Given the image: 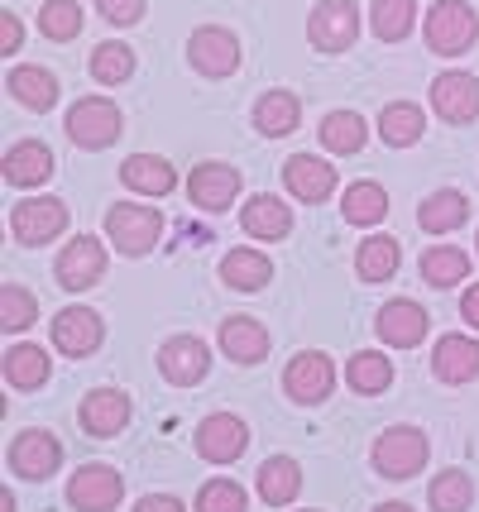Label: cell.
<instances>
[{"label":"cell","instance_id":"48","mask_svg":"<svg viewBox=\"0 0 479 512\" xmlns=\"http://www.w3.org/2000/svg\"><path fill=\"white\" fill-rule=\"evenodd\" d=\"M374 512H412L408 503H384V508H374Z\"/></svg>","mask_w":479,"mask_h":512},{"label":"cell","instance_id":"34","mask_svg":"<svg viewBox=\"0 0 479 512\" xmlns=\"http://www.w3.org/2000/svg\"><path fill=\"white\" fill-rule=\"evenodd\" d=\"M369 24H374V34H379L384 44H398V39H408L412 24H417V5H412V0H374Z\"/></svg>","mask_w":479,"mask_h":512},{"label":"cell","instance_id":"8","mask_svg":"<svg viewBox=\"0 0 479 512\" xmlns=\"http://www.w3.org/2000/svg\"><path fill=\"white\" fill-rule=\"evenodd\" d=\"M250 446V426L240 422V417H230V412H216V417H206L197 426V455L211 460V465H230V460H240Z\"/></svg>","mask_w":479,"mask_h":512},{"label":"cell","instance_id":"28","mask_svg":"<svg viewBox=\"0 0 479 512\" xmlns=\"http://www.w3.org/2000/svg\"><path fill=\"white\" fill-rule=\"evenodd\" d=\"M221 278H226L235 292H259L274 278V264H269L259 249H230L226 259H221Z\"/></svg>","mask_w":479,"mask_h":512},{"label":"cell","instance_id":"41","mask_svg":"<svg viewBox=\"0 0 479 512\" xmlns=\"http://www.w3.org/2000/svg\"><path fill=\"white\" fill-rule=\"evenodd\" d=\"M135 72V53L125 44H101L92 53V77L96 82H106V87H115V82H125Z\"/></svg>","mask_w":479,"mask_h":512},{"label":"cell","instance_id":"20","mask_svg":"<svg viewBox=\"0 0 479 512\" xmlns=\"http://www.w3.org/2000/svg\"><path fill=\"white\" fill-rule=\"evenodd\" d=\"M432 369L441 383L479 379V340H470V335H446V340H436Z\"/></svg>","mask_w":479,"mask_h":512},{"label":"cell","instance_id":"11","mask_svg":"<svg viewBox=\"0 0 479 512\" xmlns=\"http://www.w3.org/2000/svg\"><path fill=\"white\" fill-rule=\"evenodd\" d=\"M101 273H106V249H101V240H92V235H77V240L58 254V283L68 292L96 288Z\"/></svg>","mask_w":479,"mask_h":512},{"label":"cell","instance_id":"31","mask_svg":"<svg viewBox=\"0 0 479 512\" xmlns=\"http://www.w3.org/2000/svg\"><path fill=\"white\" fill-rule=\"evenodd\" d=\"M398 240H388V235H369V240H360V259H355V268H360V278L365 283H388L393 273H398Z\"/></svg>","mask_w":479,"mask_h":512},{"label":"cell","instance_id":"19","mask_svg":"<svg viewBox=\"0 0 479 512\" xmlns=\"http://www.w3.org/2000/svg\"><path fill=\"white\" fill-rule=\"evenodd\" d=\"M125 422H130V398H125L120 388H96V393H87V402H82V426H87L92 436L111 441V436L125 431Z\"/></svg>","mask_w":479,"mask_h":512},{"label":"cell","instance_id":"1","mask_svg":"<svg viewBox=\"0 0 479 512\" xmlns=\"http://www.w3.org/2000/svg\"><path fill=\"white\" fill-rule=\"evenodd\" d=\"M106 235L120 254H149L163 240V216L154 206H130V201H115L106 211Z\"/></svg>","mask_w":479,"mask_h":512},{"label":"cell","instance_id":"27","mask_svg":"<svg viewBox=\"0 0 479 512\" xmlns=\"http://www.w3.org/2000/svg\"><path fill=\"white\" fill-rule=\"evenodd\" d=\"M465 221H470V201L460 197V192H432V197L422 201V211H417V225L427 235H451Z\"/></svg>","mask_w":479,"mask_h":512},{"label":"cell","instance_id":"12","mask_svg":"<svg viewBox=\"0 0 479 512\" xmlns=\"http://www.w3.org/2000/svg\"><path fill=\"white\" fill-rule=\"evenodd\" d=\"M159 369H163V379L168 383L192 388V383L206 379V369H211V350H206V340H197V335H173V340L159 350Z\"/></svg>","mask_w":479,"mask_h":512},{"label":"cell","instance_id":"16","mask_svg":"<svg viewBox=\"0 0 479 512\" xmlns=\"http://www.w3.org/2000/svg\"><path fill=\"white\" fill-rule=\"evenodd\" d=\"M101 335H106V326H101V316L92 307H68V312L53 316V345L72 359L92 355L96 345H101Z\"/></svg>","mask_w":479,"mask_h":512},{"label":"cell","instance_id":"33","mask_svg":"<svg viewBox=\"0 0 479 512\" xmlns=\"http://www.w3.org/2000/svg\"><path fill=\"white\" fill-rule=\"evenodd\" d=\"M465 273H470V254L456 245H436L422 254V278H427L432 288H456Z\"/></svg>","mask_w":479,"mask_h":512},{"label":"cell","instance_id":"22","mask_svg":"<svg viewBox=\"0 0 479 512\" xmlns=\"http://www.w3.org/2000/svg\"><path fill=\"white\" fill-rule=\"evenodd\" d=\"M240 225H245V235H254V240H283L293 230V211L278 197L259 192V197H250L240 206Z\"/></svg>","mask_w":479,"mask_h":512},{"label":"cell","instance_id":"44","mask_svg":"<svg viewBox=\"0 0 479 512\" xmlns=\"http://www.w3.org/2000/svg\"><path fill=\"white\" fill-rule=\"evenodd\" d=\"M135 512H187L183 498H173V493H149V498H139Z\"/></svg>","mask_w":479,"mask_h":512},{"label":"cell","instance_id":"47","mask_svg":"<svg viewBox=\"0 0 479 512\" xmlns=\"http://www.w3.org/2000/svg\"><path fill=\"white\" fill-rule=\"evenodd\" d=\"M0 512H15V493H10V489L0 493Z\"/></svg>","mask_w":479,"mask_h":512},{"label":"cell","instance_id":"24","mask_svg":"<svg viewBox=\"0 0 479 512\" xmlns=\"http://www.w3.org/2000/svg\"><path fill=\"white\" fill-rule=\"evenodd\" d=\"M120 178H125L130 192H144V197H168L178 187V173L168 168V158H154V154H130L125 168H120Z\"/></svg>","mask_w":479,"mask_h":512},{"label":"cell","instance_id":"2","mask_svg":"<svg viewBox=\"0 0 479 512\" xmlns=\"http://www.w3.org/2000/svg\"><path fill=\"white\" fill-rule=\"evenodd\" d=\"M479 39V20L465 0H436L432 15H427V44L441 58H456Z\"/></svg>","mask_w":479,"mask_h":512},{"label":"cell","instance_id":"9","mask_svg":"<svg viewBox=\"0 0 479 512\" xmlns=\"http://www.w3.org/2000/svg\"><path fill=\"white\" fill-rule=\"evenodd\" d=\"M283 388H288V398H297V402H326L331 388H336V364L321 355V350H302V355L288 364Z\"/></svg>","mask_w":479,"mask_h":512},{"label":"cell","instance_id":"14","mask_svg":"<svg viewBox=\"0 0 479 512\" xmlns=\"http://www.w3.org/2000/svg\"><path fill=\"white\" fill-rule=\"evenodd\" d=\"M427 326H432V316L422 312L417 302H408V297L388 302L384 312H379V321H374L379 340H384V345H393V350H412V345H422Z\"/></svg>","mask_w":479,"mask_h":512},{"label":"cell","instance_id":"40","mask_svg":"<svg viewBox=\"0 0 479 512\" xmlns=\"http://www.w3.org/2000/svg\"><path fill=\"white\" fill-rule=\"evenodd\" d=\"M34 321H39V302H34L20 283L0 288V326H5V331H24V326H34Z\"/></svg>","mask_w":479,"mask_h":512},{"label":"cell","instance_id":"37","mask_svg":"<svg viewBox=\"0 0 479 512\" xmlns=\"http://www.w3.org/2000/svg\"><path fill=\"white\" fill-rule=\"evenodd\" d=\"M345 379H350V388H355V393H384L388 383H393V364H388L379 350H360V355L350 359Z\"/></svg>","mask_w":479,"mask_h":512},{"label":"cell","instance_id":"46","mask_svg":"<svg viewBox=\"0 0 479 512\" xmlns=\"http://www.w3.org/2000/svg\"><path fill=\"white\" fill-rule=\"evenodd\" d=\"M460 312H465V321L470 326H479V283L470 292H465V302H460Z\"/></svg>","mask_w":479,"mask_h":512},{"label":"cell","instance_id":"6","mask_svg":"<svg viewBox=\"0 0 479 512\" xmlns=\"http://www.w3.org/2000/svg\"><path fill=\"white\" fill-rule=\"evenodd\" d=\"M307 34H312V44H317L321 53H345V48L355 44V34H360L355 0H321L317 10H312Z\"/></svg>","mask_w":479,"mask_h":512},{"label":"cell","instance_id":"36","mask_svg":"<svg viewBox=\"0 0 479 512\" xmlns=\"http://www.w3.org/2000/svg\"><path fill=\"white\" fill-rule=\"evenodd\" d=\"M321 144L331 154H360L365 149V120L355 111H331L321 120Z\"/></svg>","mask_w":479,"mask_h":512},{"label":"cell","instance_id":"7","mask_svg":"<svg viewBox=\"0 0 479 512\" xmlns=\"http://www.w3.org/2000/svg\"><path fill=\"white\" fill-rule=\"evenodd\" d=\"M125 498V479L111 465H82L68 479V503L77 512H111Z\"/></svg>","mask_w":479,"mask_h":512},{"label":"cell","instance_id":"10","mask_svg":"<svg viewBox=\"0 0 479 512\" xmlns=\"http://www.w3.org/2000/svg\"><path fill=\"white\" fill-rule=\"evenodd\" d=\"M187 58L197 72L206 77H230L235 67H240V44H235V34L221 29V24H206L192 34V44H187Z\"/></svg>","mask_w":479,"mask_h":512},{"label":"cell","instance_id":"25","mask_svg":"<svg viewBox=\"0 0 479 512\" xmlns=\"http://www.w3.org/2000/svg\"><path fill=\"white\" fill-rule=\"evenodd\" d=\"M297 115H302V101L293 91H264L254 101V130L269 134V139H283V134L297 130Z\"/></svg>","mask_w":479,"mask_h":512},{"label":"cell","instance_id":"4","mask_svg":"<svg viewBox=\"0 0 479 512\" xmlns=\"http://www.w3.org/2000/svg\"><path fill=\"white\" fill-rule=\"evenodd\" d=\"M120 111H115L111 101H101V96H82L77 106L68 111V139L77 149H106L120 139Z\"/></svg>","mask_w":479,"mask_h":512},{"label":"cell","instance_id":"29","mask_svg":"<svg viewBox=\"0 0 479 512\" xmlns=\"http://www.w3.org/2000/svg\"><path fill=\"white\" fill-rule=\"evenodd\" d=\"M10 91H15V101L29 106V111H48V106L58 101V77H53L48 67H15V72H10Z\"/></svg>","mask_w":479,"mask_h":512},{"label":"cell","instance_id":"17","mask_svg":"<svg viewBox=\"0 0 479 512\" xmlns=\"http://www.w3.org/2000/svg\"><path fill=\"white\" fill-rule=\"evenodd\" d=\"M63 460V446L48 436V431H20L15 446H10V469L20 479H48Z\"/></svg>","mask_w":479,"mask_h":512},{"label":"cell","instance_id":"43","mask_svg":"<svg viewBox=\"0 0 479 512\" xmlns=\"http://www.w3.org/2000/svg\"><path fill=\"white\" fill-rule=\"evenodd\" d=\"M96 10L111 24H135L144 15V0H96Z\"/></svg>","mask_w":479,"mask_h":512},{"label":"cell","instance_id":"39","mask_svg":"<svg viewBox=\"0 0 479 512\" xmlns=\"http://www.w3.org/2000/svg\"><path fill=\"white\" fill-rule=\"evenodd\" d=\"M39 29H44L48 39H58V44H68L82 34V5L77 0H48L44 10H39Z\"/></svg>","mask_w":479,"mask_h":512},{"label":"cell","instance_id":"38","mask_svg":"<svg viewBox=\"0 0 479 512\" xmlns=\"http://www.w3.org/2000/svg\"><path fill=\"white\" fill-rule=\"evenodd\" d=\"M470 503H475V484H470V474H460V469L436 474V484H432V512H465Z\"/></svg>","mask_w":479,"mask_h":512},{"label":"cell","instance_id":"35","mask_svg":"<svg viewBox=\"0 0 479 512\" xmlns=\"http://www.w3.org/2000/svg\"><path fill=\"white\" fill-rule=\"evenodd\" d=\"M5 379H10V388H39V383H48V355L39 345H10L5 350Z\"/></svg>","mask_w":479,"mask_h":512},{"label":"cell","instance_id":"5","mask_svg":"<svg viewBox=\"0 0 479 512\" xmlns=\"http://www.w3.org/2000/svg\"><path fill=\"white\" fill-rule=\"evenodd\" d=\"M63 225H68V206L58 197H29L10 211V230L20 245H48L63 235Z\"/></svg>","mask_w":479,"mask_h":512},{"label":"cell","instance_id":"42","mask_svg":"<svg viewBox=\"0 0 479 512\" xmlns=\"http://www.w3.org/2000/svg\"><path fill=\"white\" fill-rule=\"evenodd\" d=\"M250 498L235 479H211L202 493H197V512H245Z\"/></svg>","mask_w":479,"mask_h":512},{"label":"cell","instance_id":"21","mask_svg":"<svg viewBox=\"0 0 479 512\" xmlns=\"http://www.w3.org/2000/svg\"><path fill=\"white\" fill-rule=\"evenodd\" d=\"M5 182L10 187H39V182L53 178V149L48 144H39V139H24V144H15L10 154H5Z\"/></svg>","mask_w":479,"mask_h":512},{"label":"cell","instance_id":"45","mask_svg":"<svg viewBox=\"0 0 479 512\" xmlns=\"http://www.w3.org/2000/svg\"><path fill=\"white\" fill-rule=\"evenodd\" d=\"M0 48H5V53L20 48V20H15V15H0Z\"/></svg>","mask_w":479,"mask_h":512},{"label":"cell","instance_id":"18","mask_svg":"<svg viewBox=\"0 0 479 512\" xmlns=\"http://www.w3.org/2000/svg\"><path fill=\"white\" fill-rule=\"evenodd\" d=\"M283 182H288V192H293L297 201L312 206V201H326L336 192V168L321 163V158H312V154H293L283 163Z\"/></svg>","mask_w":479,"mask_h":512},{"label":"cell","instance_id":"13","mask_svg":"<svg viewBox=\"0 0 479 512\" xmlns=\"http://www.w3.org/2000/svg\"><path fill=\"white\" fill-rule=\"evenodd\" d=\"M432 106L451 125H470L479 115V77L470 72H441L432 82Z\"/></svg>","mask_w":479,"mask_h":512},{"label":"cell","instance_id":"30","mask_svg":"<svg viewBox=\"0 0 479 512\" xmlns=\"http://www.w3.org/2000/svg\"><path fill=\"white\" fill-rule=\"evenodd\" d=\"M422 130H427V115L417 111L412 101H393V106H384V115H379V134H384V144H393V149L417 144Z\"/></svg>","mask_w":479,"mask_h":512},{"label":"cell","instance_id":"32","mask_svg":"<svg viewBox=\"0 0 479 512\" xmlns=\"http://www.w3.org/2000/svg\"><path fill=\"white\" fill-rule=\"evenodd\" d=\"M341 211L350 225H379L388 216V192L379 182H355V187H345Z\"/></svg>","mask_w":479,"mask_h":512},{"label":"cell","instance_id":"26","mask_svg":"<svg viewBox=\"0 0 479 512\" xmlns=\"http://www.w3.org/2000/svg\"><path fill=\"white\" fill-rule=\"evenodd\" d=\"M259 498L269 503V508H283V503H293L297 489H302V469H297L293 455H274V460H264L259 465Z\"/></svg>","mask_w":479,"mask_h":512},{"label":"cell","instance_id":"15","mask_svg":"<svg viewBox=\"0 0 479 512\" xmlns=\"http://www.w3.org/2000/svg\"><path fill=\"white\" fill-rule=\"evenodd\" d=\"M187 197L202 211H230V201L240 197V173L230 163H202V168H192Z\"/></svg>","mask_w":479,"mask_h":512},{"label":"cell","instance_id":"23","mask_svg":"<svg viewBox=\"0 0 479 512\" xmlns=\"http://www.w3.org/2000/svg\"><path fill=\"white\" fill-rule=\"evenodd\" d=\"M221 350L235 364H259L269 355V331L254 316H230V321H221Z\"/></svg>","mask_w":479,"mask_h":512},{"label":"cell","instance_id":"3","mask_svg":"<svg viewBox=\"0 0 479 512\" xmlns=\"http://www.w3.org/2000/svg\"><path fill=\"white\" fill-rule=\"evenodd\" d=\"M369 460H374V469L384 479H412L422 469V460H427V436L417 426H388L384 436L374 441Z\"/></svg>","mask_w":479,"mask_h":512}]
</instances>
